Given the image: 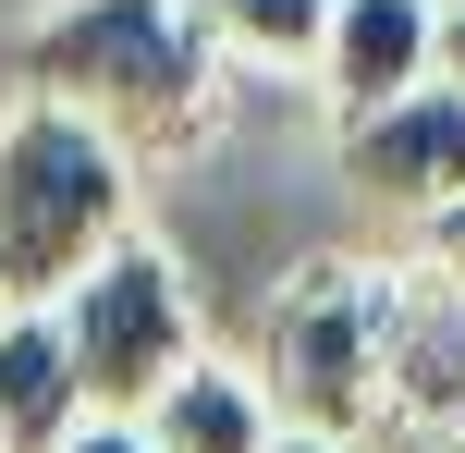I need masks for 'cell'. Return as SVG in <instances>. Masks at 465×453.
Instances as JSON below:
<instances>
[{
    "label": "cell",
    "instance_id": "6",
    "mask_svg": "<svg viewBox=\"0 0 465 453\" xmlns=\"http://www.w3.org/2000/svg\"><path fill=\"white\" fill-rule=\"evenodd\" d=\"M343 184L380 196V209H441L465 184V86L417 74V86L343 111Z\"/></svg>",
    "mask_w": 465,
    "mask_h": 453
},
{
    "label": "cell",
    "instance_id": "8",
    "mask_svg": "<svg viewBox=\"0 0 465 453\" xmlns=\"http://www.w3.org/2000/svg\"><path fill=\"white\" fill-rule=\"evenodd\" d=\"M135 429H147V453H257L282 417H270V392H257V368H221L209 343H196V356L135 405Z\"/></svg>",
    "mask_w": 465,
    "mask_h": 453
},
{
    "label": "cell",
    "instance_id": "7",
    "mask_svg": "<svg viewBox=\"0 0 465 453\" xmlns=\"http://www.w3.org/2000/svg\"><path fill=\"white\" fill-rule=\"evenodd\" d=\"M429 25H441V0H331L306 74L331 86V111H368V98H392V86L429 74Z\"/></svg>",
    "mask_w": 465,
    "mask_h": 453
},
{
    "label": "cell",
    "instance_id": "10",
    "mask_svg": "<svg viewBox=\"0 0 465 453\" xmlns=\"http://www.w3.org/2000/svg\"><path fill=\"white\" fill-rule=\"evenodd\" d=\"M196 25H209V49H221V62L306 74V62H319V25H331V0H196Z\"/></svg>",
    "mask_w": 465,
    "mask_h": 453
},
{
    "label": "cell",
    "instance_id": "9",
    "mask_svg": "<svg viewBox=\"0 0 465 453\" xmlns=\"http://www.w3.org/2000/svg\"><path fill=\"white\" fill-rule=\"evenodd\" d=\"M86 417V380H74V343L49 307H0V453H49Z\"/></svg>",
    "mask_w": 465,
    "mask_h": 453
},
{
    "label": "cell",
    "instance_id": "5",
    "mask_svg": "<svg viewBox=\"0 0 465 453\" xmlns=\"http://www.w3.org/2000/svg\"><path fill=\"white\" fill-rule=\"evenodd\" d=\"M380 453H465V270H380Z\"/></svg>",
    "mask_w": 465,
    "mask_h": 453
},
{
    "label": "cell",
    "instance_id": "4",
    "mask_svg": "<svg viewBox=\"0 0 465 453\" xmlns=\"http://www.w3.org/2000/svg\"><path fill=\"white\" fill-rule=\"evenodd\" d=\"M49 319H62L74 380H86V405H98V417H135L147 392H160L172 368L196 356V294H184V270H172L147 233L98 245V258L74 270L62 294H49Z\"/></svg>",
    "mask_w": 465,
    "mask_h": 453
},
{
    "label": "cell",
    "instance_id": "1",
    "mask_svg": "<svg viewBox=\"0 0 465 453\" xmlns=\"http://www.w3.org/2000/svg\"><path fill=\"white\" fill-rule=\"evenodd\" d=\"M13 86L111 123L123 147H196L221 123V49L196 0H49L13 37Z\"/></svg>",
    "mask_w": 465,
    "mask_h": 453
},
{
    "label": "cell",
    "instance_id": "3",
    "mask_svg": "<svg viewBox=\"0 0 465 453\" xmlns=\"http://www.w3.org/2000/svg\"><path fill=\"white\" fill-rule=\"evenodd\" d=\"M257 392L282 429H331L380 453V270L306 258L257 319Z\"/></svg>",
    "mask_w": 465,
    "mask_h": 453
},
{
    "label": "cell",
    "instance_id": "12",
    "mask_svg": "<svg viewBox=\"0 0 465 453\" xmlns=\"http://www.w3.org/2000/svg\"><path fill=\"white\" fill-rule=\"evenodd\" d=\"M429 74L465 86V0H441V25H429Z\"/></svg>",
    "mask_w": 465,
    "mask_h": 453
},
{
    "label": "cell",
    "instance_id": "2",
    "mask_svg": "<svg viewBox=\"0 0 465 453\" xmlns=\"http://www.w3.org/2000/svg\"><path fill=\"white\" fill-rule=\"evenodd\" d=\"M123 233H135V147L62 98H13L0 111V307H49Z\"/></svg>",
    "mask_w": 465,
    "mask_h": 453
},
{
    "label": "cell",
    "instance_id": "14",
    "mask_svg": "<svg viewBox=\"0 0 465 453\" xmlns=\"http://www.w3.org/2000/svg\"><path fill=\"white\" fill-rule=\"evenodd\" d=\"M257 453H368V441H331V429H270Z\"/></svg>",
    "mask_w": 465,
    "mask_h": 453
},
{
    "label": "cell",
    "instance_id": "11",
    "mask_svg": "<svg viewBox=\"0 0 465 453\" xmlns=\"http://www.w3.org/2000/svg\"><path fill=\"white\" fill-rule=\"evenodd\" d=\"M49 453H147V429H135V417H98V405H86V417H74Z\"/></svg>",
    "mask_w": 465,
    "mask_h": 453
},
{
    "label": "cell",
    "instance_id": "13",
    "mask_svg": "<svg viewBox=\"0 0 465 453\" xmlns=\"http://www.w3.org/2000/svg\"><path fill=\"white\" fill-rule=\"evenodd\" d=\"M429 221V258H441V270H465V184L441 196V209H417Z\"/></svg>",
    "mask_w": 465,
    "mask_h": 453
}]
</instances>
